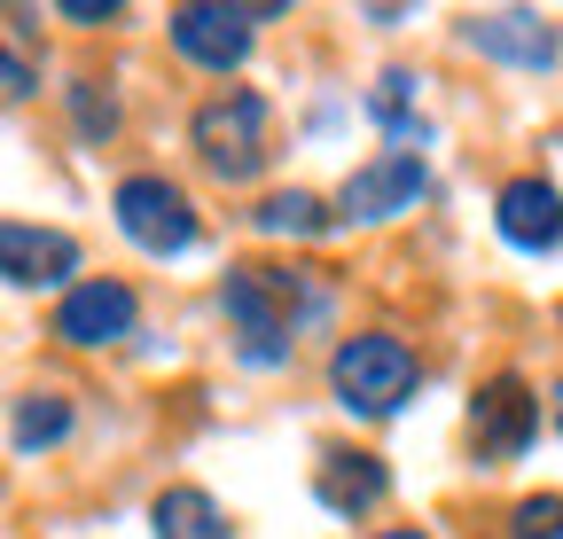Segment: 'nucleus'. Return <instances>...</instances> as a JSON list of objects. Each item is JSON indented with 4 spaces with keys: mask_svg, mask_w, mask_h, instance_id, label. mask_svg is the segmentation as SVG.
Here are the masks:
<instances>
[{
    "mask_svg": "<svg viewBox=\"0 0 563 539\" xmlns=\"http://www.w3.org/2000/svg\"><path fill=\"white\" fill-rule=\"evenodd\" d=\"M415 352L399 345V336L368 328V336H344V345L329 352V383H336V407L344 415H391L399 398L415 391Z\"/></svg>",
    "mask_w": 563,
    "mask_h": 539,
    "instance_id": "nucleus-1",
    "label": "nucleus"
},
{
    "mask_svg": "<svg viewBox=\"0 0 563 539\" xmlns=\"http://www.w3.org/2000/svg\"><path fill=\"white\" fill-rule=\"evenodd\" d=\"M266 94H251V87H228V94H211L203 110H196V149H203V165L220 172V180H251L258 165H266Z\"/></svg>",
    "mask_w": 563,
    "mask_h": 539,
    "instance_id": "nucleus-2",
    "label": "nucleus"
},
{
    "mask_svg": "<svg viewBox=\"0 0 563 539\" xmlns=\"http://www.w3.org/2000/svg\"><path fill=\"white\" fill-rule=\"evenodd\" d=\"M220 305H228V321L243 328V360H251V368L290 360L298 321H290V297H282V274H274V266H235L228 290H220Z\"/></svg>",
    "mask_w": 563,
    "mask_h": 539,
    "instance_id": "nucleus-3",
    "label": "nucleus"
},
{
    "mask_svg": "<svg viewBox=\"0 0 563 539\" xmlns=\"http://www.w3.org/2000/svg\"><path fill=\"white\" fill-rule=\"evenodd\" d=\"M110 212H118V235H125V243H141L150 258H180V250L196 243V212H188V195H180L173 180H157V172L118 180Z\"/></svg>",
    "mask_w": 563,
    "mask_h": 539,
    "instance_id": "nucleus-4",
    "label": "nucleus"
},
{
    "mask_svg": "<svg viewBox=\"0 0 563 539\" xmlns=\"http://www.w3.org/2000/svg\"><path fill=\"white\" fill-rule=\"evenodd\" d=\"M133 321H141V297L125 282H110V274L63 290V305H55V336H63V345H118V336H133Z\"/></svg>",
    "mask_w": 563,
    "mask_h": 539,
    "instance_id": "nucleus-5",
    "label": "nucleus"
},
{
    "mask_svg": "<svg viewBox=\"0 0 563 539\" xmlns=\"http://www.w3.org/2000/svg\"><path fill=\"white\" fill-rule=\"evenodd\" d=\"M532 430H540V398H532L517 375H493V383L477 391V407H470L477 453H485V461H517V453L532 446Z\"/></svg>",
    "mask_w": 563,
    "mask_h": 539,
    "instance_id": "nucleus-6",
    "label": "nucleus"
},
{
    "mask_svg": "<svg viewBox=\"0 0 563 539\" xmlns=\"http://www.w3.org/2000/svg\"><path fill=\"white\" fill-rule=\"evenodd\" d=\"M173 47L203 71H235L251 55V9H220V0H180L173 9Z\"/></svg>",
    "mask_w": 563,
    "mask_h": 539,
    "instance_id": "nucleus-7",
    "label": "nucleus"
},
{
    "mask_svg": "<svg viewBox=\"0 0 563 539\" xmlns=\"http://www.w3.org/2000/svg\"><path fill=\"white\" fill-rule=\"evenodd\" d=\"M422 195V157L415 149H384L376 165H361L344 180V195H336V212L344 220H391V212H407Z\"/></svg>",
    "mask_w": 563,
    "mask_h": 539,
    "instance_id": "nucleus-8",
    "label": "nucleus"
},
{
    "mask_svg": "<svg viewBox=\"0 0 563 539\" xmlns=\"http://www.w3.org/2000/svg\"><path fill=\"white\" fill-rule=\"evenodd\" d=\"M0 266H9L16 290H47V282H70V274H79V243H70L63 227H24V220H9V227H0ZM70 290H79V282H70Z\"/></svg>",
    "mask_w": 563,
    "mask_h": 539,
    "instance_id": "nucleus-9",
    "label": "nucleus"
},
{
    "mask_svg": "<svg viewBox=\"0 0 563 539\" xmlns=\"http://www.w3.org/2000/svg\"><path fill=\"white\" fill-rule=\"evenodd\" d=\"M462 40H470L477 55L517 63V71H548V63H555V24H540L532 9H493V16H470V24H462Z\"/></svg>",
    "mask_w": 563,
    "mask_h": 539,
    "instance_id": "nucleus-10",
    "label": "nucleus"
},
{
    "mask_svg": "<svg viewBox=\"0 0 563 539\" xmlns=\"http://www.w3.org/2000/svg\"><path fill=\"white\" fill-rule=\"evenodd\" d=\"M493 227H501L517 250H555L563 243V195L548 188V180H509L501 188V204H493Z\"/></svg>",
    "mask_w": 563,
    "mask_h": 539,
    "instance_id": "nucleus-11",
    "label": "nucleus"
},
{
    "mask_svg": "<svg viewBox=\"0 0 563 539\" xmlns=\"http://www.w3.org/2000/svg\"><path fill=\"white\" fill-rule=\"evenodd\" d=\"M384 493H391V478H384L376 453H321V501H329L336 516H361V508H376Z\"/></svg>",
    "mask_w": 563,
    "mask_h": 539,
    "instance_id": "nucleus-12",
    "label": "nucleus"
},
{
    "mask_svg": "<svg viewBox=\"0 0 563 539\" xmlns=\"http://www.w3.org/2000/svg\"><path fill=\"white\" fill-rule=\"evenodd\" d=\"M150 524H157V539H228V516H220V501H211L203 485H173V493H157Z\"/></svg>",
    "mask_w": 563,
    "mask_h": 539,
    "instance_id": "nucleus-13",
    "label": "nucleus"
},
{
    "mask_svg": "<svg viewBox=\"0 0 563 539\" xmlns=\"http://www.w3.org/2000/svg\"><path fill=\"white\" fill-rule=\"evenodd\" d=\"M258 227H266V235H321L329 212H321V195L282 188V195H266V204H258Z\"/></svg>",
    "mask_w": 563,
    "mask_h": 539,
    "instance_id": "nucleus-14",
    "label": "nucleus"
},
{
    "mask_svg": "<svg viewBox=\"0 0 563 539\" xmlns=\"http://www.w3.org/2000/svg\"><path fill=\"white\" fill-rule=\"evenodd\" d=\"M70 430V407L55 391H32V398H16V453H40V446H55Z\"/></svg>",
    "mask_w": 563,
    "mask_h": 539,
    "instance_id": "nucleus-15",
    "label": "nucleus"
},
{
    "mask_svg": "<svg viewBox=\"0 0 563 539\" xmlns=\"http://www.w3.org/2000/svg\"><path fill=\"white\" fill-rule=\"evenodd\" d=\"M509 539H563V493H532L509 508Z\"/></svg>",
    "mask_w": 563,
    "mask_h": 539,
    "instance_id": "nucleus-16",
    "label": "nucleus"
},
{
    "mask_svg": "<svg viewBox=\"0 0 563 539\" xmlns=\"http://www.w3.org/2000/svg\"><path fill=\"white\" fill-rule=\"evenodd\" d=\"M70 117H79L87 142H102V133H118V102L95 94V87H70Z\"/></svg>",
    "mask_w": 563,
    "mask_h": 539,
    "instance_id": "nucleus-17",
    "label": "nucleus"
},
{
    "mask_svg": "<svg viewBox=\"0 0 563 539\" xmlns=\"http://www.w3.org/2000/svg\"><path fill=\"white\" fill-rule=\"evenodd\" d=\"M63 16H70V24H110L118 0H110V9H95V0H63Z\"/></svg>",
    "mask_w": 563,
    "mask_h": 539,
    "instance_id": "nucleus-18",
    "label": "nucleus"
},
{
    "mask_svg": "<svg viewBox=\"0 0 563 539\" xmlns=\"http://www.w3.org/2000/svg\"><path fill=\"white\" fill-rule=\"evenodd\" d=\"M548 407H555V430H563V383H555V398H548Z\"/></svg>",
    "mask_w": 563,
    "mask_h": 539,
    "instance_id": "nucleus-19",
    "label": "nucleus"
},
{
    "mask_svg": "<svg viewBox=\"0 0 563 539\" xmlns=\"http://www.w3.org/2000/svg\"><path fill=\"white\" fill-rule=\"evenodd\" d=\"M376 539H422V531H376Z\"/></svg>",
    "mask_w": 563,
    "mask_h": 539,
    "instance_id": "nucleus-20",
    "label": "nucleus"
}]
</instances>
